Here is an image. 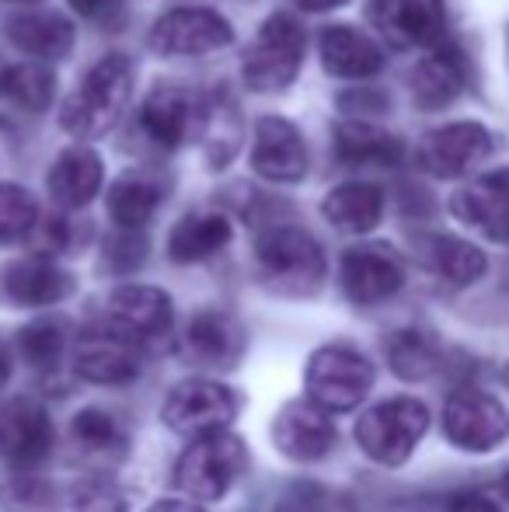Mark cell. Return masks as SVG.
Wrapping results in <instances>:
<instances>
[{
    "label": "cell",
    "mask_w": 509,
    "mask_h": 512,
    "mask_svg": "<svg viewBox=\"0 0 509 512\" xmlns=\"http://www.w3.org/2000/svg\"><path fill=\"white\" fill-rule=\"evenodd\" d=\"M129 98H133V63L126 56H105L88 70L81 88L63 102L60 122L77 140H95L116 126Z\"/></svg>",
    "instance_id": "obj_1"
},
{
    "label": "cell",
    "mask_w": 509,
    "mask_h": 512,
    "mask_svg": "<svg viewBox=\"0 0 509 512\" xmlns=\"http://www.w3.org/2000/svg\"><path fill=\"white\" fill-rule=\"evenodd\" d=\"M255 258L265 283L276 293H286V297H307L325 279L321 244L307 230L290 227V223L262 230L255 241Z\"/></svg>",
    "instance_id": "obj_2"
},
{
    "label": "cell",
    "mask_w": 509,
    "mask_h": 512,
    "mask_svg": "<svg viewBox=\"0 0 509 512\" xmlns=\"http://www.w3.org/2000/svg\"><path fill=\"white\" fill-rule=\"evenodd\" d=\"M248 467V446L241 436L220 429L210 436L192 439L189 450L178 457L175 488L192 502H220L231 492L234 481Z\"/></svg>",
    "instance_id": "obj_3"
},
{
    "label": "cell",
    "mask_w": 509,
    "mask_h": 512,
    "mask_svg": "<svg viewBox=\"0 0 509 512\" xmlns=\"http://www.w3.org/2000/svg\"><path fill=\"white\" fill-rule=\"evenodd\" d=\"M307 398L328 415H346L367 401L374 387V363L349 345H321L304 370Z\"/></svg>",
    "instance_id": "obj_4"
},
{
    "label": "cell",
    "mask_w": 509,
    "mask_h": 512,
    "mask_svg": "<svg viewBox=\"0 0 509 512\" xmlns=\"http://www.w3.org/2000/svg\"><path fill=\"white\" fill-rule=\"evenodd\" d=\"M429 429V408L419 398H387L367 408L356 422V443L370 460L401 467Z\"/></svg>",
    "instance_id": "obj_5"
},
{
    "label": "cell",
    "mask_w": 509,
    "mask_h": 512,
    "mask_svg": "<svg viewBox=\"0 0 509 512\" xmlns=\"http://www.w3.org/2000/svg\"><path fill=\"white\" fill-rule=\"evenodd\" d=\"M307 53V35L297 18L290 14H276L262 25L258 39L252 42L245 56V84L258 95L269 91H283L297 81L300 67H304Z\"/></svg>",
    "instance_id": "obj_6"
},
{
    "label": "cell",
    "mask_w": 509,
    "mask_h": 512,
    "mask_svg": "<svg viewBox=\"0 0 509 512\" xmlns=\"http://www.w3.org/2000/svg\"><path fill=\"white\" fill-rule=\"evenodd\" d=\"M238 415V394L220 380H182L164 401V425L178 436H210L234 422Z\"/></svg>",
    "instance_id": "obj_7"
},
{
    "label": "cell",
    "mask_w": 509,
    "mask_h": 512,
    "mask_svg": "<svg viewBox=\"0 0 509 512\" xmlns=\"http://www.w3.org/2000/svg\"><path fill=\"white\" fill-rule=\"evenodd\" d=\"M443 432L457 450L489 453L509 439V411L503 401L475 387H461L443 408Z\"/></svg>",
    "instance_id": "obj_8"
},
{
    "label": "cell",
    "mask_w": 509,
    "mask_h": 512,
    "mask_svg": "<svg viewBox=\"0 0 509 512\" xmlns=\"http://www.w3.org/2000/svg\"><path fill=\"white\" fill-rule=\"evenodd\" d=\"M234 28L227 18L206 7H178L150 28V49L161 56H206L231 46Z\"/></svg>",
    "instance_id": "obj_9"
},
{
    "label": "cell",
    "mask_w": 509,
    "mask_h": 512,
    "mask_svg": "<svg viewBox=\"0 0 509 512\" xmlns=\"http://www.w3.org/2000/svg\"><path fill=\"white\" fill-rule=\"evenodd\" d=\"M492 154V133L478 122H450L419 143V168L433 178H461Z\"/></svg>",
    "instance_id": "obj_10"
},
{
    "label": "cell",
    "mask_w": 509,
    "mask_h": 512,
    "mask_svg": "<svg viewBox=\"0 0 509 512\" xmlns=\"http://www.w3.org/2000/svg\"><path fill=\"white\" fill-rule=\"evenodd\" d=\"M342 290L353 304L374 307L391 300L394 293L405 283V269H401V258L394 255L387 244H356L342 255L339 265Z\"/></svg>",
    "instance_id": "obj_11"
},
{
    "label": "cell",
    "mask_w": 509,
    "mask_h": 512,
    "mask_svg": "<svg viewBox=\"0 0 509 512\" xmlns=\"http://www.w3.org/2000/svg\"><path fill=\"white\" fill-rule=\"evenodd\" d=\"M53 418L35 398H11L0 405V457L14 467H39L53 450Z\"/></svg>",
    "instance_id": "obj_12"
},
{
    "label": "cell",
    "mask_w": 509,
    "mask_h": 512,
    "mask_svg": "<svg viewBox=\"0 0 509 512\" xmlns=\"http://www.w3.org/2000/svg\"><path fill=\"white\" fill-rule=\"evenodd\" d=\"M70 293H74V276L46 255L0 265V304L7 307H53Z\"/></svg>",
    "instance_id": "obj_13"
},
{
    "label": "cell",
    "mask_w": 509,
    "mask_h": 512,
    "mask_svg": "<svg viewBox=\"0 0 509 512\" xmlns=\"http://www.w3.org/2000/svg\"><path fill=\"white\" fill-rule=\"evenodd\" d=\"M252 168L265 182H300L307 175V143L300 129L279 115H262L255 122Z\"/></svg>",
    "instance_id": "obj_14"
},
{
    "label": "cell",
    "mask_w": 509,
    "mask_h": 512,
    "mask_svg": "<svg viewBox=\"0 0 509 512\" xmlns=\"http://www.w3.org/2000/svg\"><path fill=\"white\" fill-rule=\"evenodd\" d=\"M272 446L283 457L297 464H311L332 453L335 446V425L325 408H318L311 398L293 401L272 418Z\"/></svg>",
    "instance_id": "obj_15"
},
{
    "label": "cell",
    "mask_w": 509,
    "mask_h": 512,
    "mask_svg": "<svg viewBox=\"0 0 509 512\" xmlns=\"http://www.w3.org/2000/svg\"><path fill=\"white\" fill-rule=\"evenodd\" d=\"M133 345H136L133 338L116 328H91L77 338L74 366L91 384L123 387L140 373V359H136Z\"/></svg>",
    "instance_id": "obj_16"
},
{
    "label": "cell",
    "mask_w": 509,
    "mask_h": 512,
    "mask_svg": "<svg viewBox=\"0 0 509 512\" xmlns=\"http://www.w3.org/2000/svg\"><path fill=\"white\" fill-rule=\"evenodd\" d=\"M370 25L394 49L436 46L443 39V4L440 0H374Z\"/></svg>",
    "instance_id": "obj_17"
},
{
    "label": "cell",
    "mask_w": 509,
    "mask_h": 512,
    "mask_svg": "<svg viewBox=\"0 0 509 512\" xmlns=\"http://www.w3.org/2000/svg\"><path fill=\"white\" fill-rule=\"evenodd\" d=\"M206 112L192 95H185L182 88L161 84L154 88L140 105V126L157 147L178 150L182 143H189V136L203 133Z\"/></svg>",
    "instance_id": "obj_18"
},
{
    "label": "cell",
    "mask_w": 509,
    "mask_h": 512,
    "mask_svg": "<svg viewBox=\"0 0 509 512\" xmlns=\"http://www.w3.org/2000/svg\"><path fill=\"white\" fill-rule=\"evenodd\" d=\"M450 209L457 220L471 223L485 237L509 244V168L489 171L478 182H471L468 189L457 192Z\"/></svg>",
    "instance_id": "obj_19"
},
{
    "label": "cell",
    "mask_w": 509,
    "mask_h": 512,
    "mask_svg": "<svg viewBox=\"0 0 509 512\" xmlns=\"http://www.w3.org/2000/svg\"><path fill=\"white\" fill-rule=\"evenodd\" d=\"M171 297L157 286H119L109 297V321L116 331H123L133 342L157 338L171 328Z\"/></svg>",
    "instance_id": "obj_20"
},
{
    "label": "cell",
    "mask_w": 509,
    "mask_h": 512,
    "mask_svg": "<svg viewBox=\"0 0 509 512\" xmlns=\"http://www.w3.org/2000/svg\"><path fill=\"white\" fill-rule=\"evenodd\" d=\"M321 63L342 81H367L384 70V53L370 35L353 25H332L321 32Z\"/></svg>",
    "instance_id": "obj_21"
},
{
    "label": "cell",
    "mask_w": 509,
    "mask_h": 512,
    "mask_svg": "<svg viewBox=\"0 0 509 512\" xmlns=\"http://www.w3.org/2000/svg\"><path fill=\"white\" fill-rule=\"evenodd\" d=\"M102 189V157L91 147H70L49 168V196L63 209H81Z\"/></svg>",
    "instance_id": "obj_22"
},
{
    "label": "cell",
    "mask_w": 509,
    "mask_h": 512,
    "mask_svg": "<svg viewBox=\"0 0 509 512\" xmlns=\"http://www.w3.org/2000/svg\"><path fill=\"white\" fill-rule=\"evenodd\" d=\"M464 77H468V67H464V56L457 53L454 46H436L419 67L412 70V95L415 105L426 108V112H436V108H447L461 95Z\"/></svg>",
    "instance_id": "obj_23"
},
{
    "label": "cell",
    "mask_w": 509,
    "mask_h": 512,
    "mask_svg": "<svg viewBox=\"0 0 509 512\" xmlns=\"http://www.w3.org/2000/svg\"><path fill=\"white\" fill-rule=\"evenodd\" d=\"M7 39L35 60H63L74 46V25L56 11H25L7 21Z\"/></svg>",
    "instance_id": "obj_24"
},
{
    "label": "cell",
    "mask_w": 509,
    "mask_h": 512,
    "mask_svg": "<svg viewBox=\"0 0 509 512\" xmlns=\"http://www.w3.org/2000/svg\"><path fill=\"white\" fill-rule=\"evenodd\" d=\"M185 349L206 366H231L245 349V331L224 310H203L185 328Z\"/></svg>",
    "instance_id": "obj_25"
},
{
    "label": "cell",
    "mask_w": 509,
    "mask_h": 512,
    "mask_svg": "<svg viewBox=\"0 0 509 512\" xmlns=\"http://www.w3.org/2000/svg\"><path fill=\"white\" fill-rule=\"evenodd\" d=\"M231 220L224 213H213V209H203V213H192L185 220L175 223L168 237V258L178 265H192V262H206L217 251H224L231 244Z\"/></svg>",
    "instance_id": "obj_26"
},
{
    "label": "cell",
    "mask_w": 509,
    "mask_h": 512,
    "mask_svg": "<svg viewBox=\"0 0 509 512\" xmlns=\"http://www.w3.org/2000/svg\"><path fill=\"white\" fill-rule=\"evenodd\" d=\"M335 157L349 168H394V164H401L405 150H401L398 136H391L381 126L342 122L335 129Z\"/></svg>",
    "instance_id": "obj_27"
},
{
    "label": "cell",
    "mask_w": 509,
    "mask_h": 512,
    "mask_svg": "<svg viewBox=\"0 0 509 512\" xmlns=\"http://www.w3.org/2000/svg\"><path fill=\"white\" fill-rule=\"evenodd\" d=\"M321 213L332 227L346 230V234H367L384 216V192L370 182H346L328 192Z\"/></svg>",
    "instance_id": "obj_28"
},
{
    "label": "cell",
    "mask_w": 509,
    "mask_h": 512,
    "mask_svg": "<svg viewBox=\"0 0 509 512\" xmlns=\"http://www.w3.org/2000/svg\"><path fill=\"white\" fill-rule=\"evenodd\" d=\"M161 199H164L161 185L154 178L133 171V175H123L109 185V216L119 230H143L154 220Z\"/></svg>",
    "instance_id": "obj_29"
},
{
    "label": "cell",
    "mask_w": 509,
    "mask_h": 512,
    "mask_svg": "<svg viewBox=\"0 0 509 512\" xmlns=\"http://www.w3.org/2000/svg\"><path fill=\"white\" fill-rule=\"evenodd\" d=\"M426 262L436 276H443L454 286H471L485 276L489 262H485L482 248H475L471 241H461V237H447L436 234L426 241Z\"/></svg>",
    "instance_id": "obj_30"
},
{
    "label": "cell",
    "mask_w": 509,
    "mask_h": 512,
    "mask_svg": "<svg viewBox=\"0 0 509 512\" xmlns=\"http://www.w3.org/2000/svg\"><path fill=\"white\" fill-rule=\"evenodd\" d=\"M67 349V324L53 317H39L18 335V352L32 370H53Z\"/></svg>",
    "instance_id": "obj_31"
},
{
    "label": "cell",
    "mask_w": 509,
    "mask_h": 512,
    "mask_svg": "<svg viewBox=\"0 0 509 512\" xmlns=\"http://www.w3.org/2000/svg\"><path fill=\"white\" fill-rule=\"evenodd\" d=\"M387 359L401 380H426L436 370V349L419 331H398L387 342Z\"/></svg>",
    "instance_id": "obj_32"
},
{
    "label": "cell",
    "mask_w": 509,
    "mask_h": 512,
    "mask_svg": "<svg viewBox=\"0 0 509 512\" xmlns=\"http://www.w3.org/2000/svg\"><path fill=\"white\" fill-rule=\"evenodd\" d=\"M39 206L35 196L21 185H0V244L25 241L35 230Z\"/></svg>",
    "instance_id": "obj_33"
},
{
    "label": "cell",
    "mask_w": 509,
    "mask_h": 512,
    "mask_svg": "<svg viewBox=\"0 0 509 512\" xmlns=\"http://www.w3.org/2000/svg\"><path fill=\"white\" fill-rule=\"evenodd\" d=\"M53 70L46 67V60L35 63H21V67H11V77H7V95L18 105L32 108V112H42L49 102H53Z\"/></svg>",
    "instance_id": "obj_34"
},
{
    "label": "cell",
    "mask_w": 509,
    "mask_h": 512,
    "mask_svg": "<svg viewBox=\"0 0 509 512\" xmlns=\"http://www.w3.org/2000/svg\"><path fill=\"white\" fill-rule=\"evenodd\" d=\"M70 432H74L77 446L91 453H109L123 443V432H119V422L102 408H84L81 415L70 422Z\"/></svg>",
    "instance_id": "obj_35"
},
{
    "label": "cell",
    "mask_w": 509,
    "mask_h": 512,
    "mask_svg": "<svg viewBox=\"0 0 509 512\" xmlns=\"http://www.w3.org/2000/svg\"><path fill=\"white\" fill-rule=\"evenodd\" d=\"M276 512H353V502H349V495L335 492V488L304 481V485H293L279 499Z\"/></svg>",
    "instance_id": "obj_36"
},
{
    "label": "cell",
    "mask_w": 509,
    "mask_h": 512,
    "mask_svg": "<svg viewBox=\"0 0 509 512\" xmlns=\"http://www.w3.org/2000/svg\"><path fill=\"white\" fill-rule=\"evenodd\" d=\"M70 509L74 512H123L126 502L109 481H84V485H77L74 499H70Z\"/></svg>",
    "instance_id": "obj_37"
},
{
    "label": "cell",
    "mask_w": 509,
    "mask_h": 512,
    "mask_svg": "<svg viewBox=\"0 0 509 512\" xmlns=\"http://www.w3.org/2000/svg\"><path fill=\"white\" fill-rule=\"evenodd\" d=\"M450 512H503L489 495H461V499L450 506Z\"/></svg>",
    "instance_id": "obj_38"
},
{
    "label": "cell",
    "mask_w": 509,
    "mask_h": 512,
    "mask_svg": "<svg viewBox=\"0 0 509 512\" xmlns=\"http://www.w3.org/2000/svg\"><path fill=\"white\" fill-rule=\"evenodd\" d=\"M70 4H74V11L81 14V18H102L105 11L116 7V0H70Z\"/></svg>",
    "instance_id": "obj_39"
},
{
    "label": "cell",
    "mask_w": 509,
    "mask_h": 512,
    "mask_svg": "<svg viewBox=\"0 0 509 512\" xmlns=\"http://www.w3.org/2000/svg\"><path fill=\"white\" fill-rule=\"evenodd\" d=\"M147 512H206V509H203V502H192V499H161Z\"/></svg>",
    "instance_id": "obj_40"
},
{
    "label": "cell",
    "mask_w": 509,
    "mask_h": 512,
    "mask_svg": "<svg viewBox=\"0 0 509 512\" xmlns=\"http://www.w3.org/2000/svg\"><path fill=\"white\" fill-rule=\"evenodd\" d=\"M304 11H332V7H342L346 0H297Z\"/></svg>",
    "instance_id": "obj_41"
},
{
    "label": "cell",
    "mask_w": 509,
    "mask_h": 512,
    "mask_svg": "<svg viewBox=\"0 0 509 512\" xmlns=\"http://www.w3.org/2000/svg\"><path fill=\"white\" fill-rule=\"evenodd\" d=\"M7 377H11V359H7L4 345H0V387L7 384Z\"/></svg>",
    "instance_id": "obj_42"
},
{
    "label": "cell",
    "mask_w": 509,
    "mask_h": 512,
    "mask_svg": "<svg viewBox=\"0 0 509 512\" xmlns=\"http://www.w3.org/2000/svg\"><path fill=\"white\" fill-rule=\"evenodd\" d=\"M7 77H11V67L0 63V95H7Z\"/></svg>",
    "instance_id": "obj_43"
},
{
    "label": "cell",
    "mask_w": 509,
    "mask_h": 512,
    "mask_svg": "<svg viewBox=\"0 0 509 512\" xmlns=\"http://www.w3.org/2000/svg\"><path fill=\"white\" fill-rule=\"evenodd\" d=\"M499 488H503V495H506V499H509V474H506V478H503V485H499Z\"/></svg>",
    "instance_id": "obj_44"
},
{
    "label": "cell",
    "mask_w": 509,
    "mask_h": 512,
    "mask_svg": "<svg viewBox=\"0 0 509 512\" xmlns=\"http://www.w3.org/2000/svg\"><path fill=\"white\" fill-rule=\"evenodd\" d=\"M11 4H35V0H11Z\"/></svg>",
    "instance_id": "obj_45"
},
{
    "label": "cell",
    "mask_w": 509,
    "mask_h": 512,
    "mask_svg": "<svg viewBox=\"0 0 509 512\" xmlns=\"http://www.w3.org/2000/svg\"><path fill=\"white\" fill-rule=\"evenodd\" d=\"M506 384H509V366H506Z\"/></svg>",
    "instance_id": "obj_46"
}]
</instances>
